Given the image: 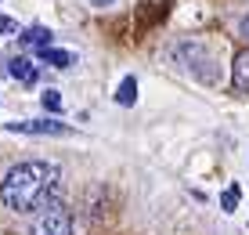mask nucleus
<instances>
[{"label":"nucleus","mask_w":249,"mask_h":235,"mask_svg":"<svg viewBox=\"0 0 249 235\" xmlns=\"http://www.w3.org/2000/svg\"><path fill=\"white\" fill-rule=\"evenodd\" d=\"M62 185V170L58 163L47 159H25L18 167H11L0 181V199H4L7 210L15 214H29L40 210L44 203H51V196Z\"/></svg>","instance_id":"1"},{"label":"nucleus","mask_w":249,"mask_h":235,"mask_svg":"<svg viewBox=\"0 0 249 235\" xmlns=\"http://www.w3.org/2000/svg\"><path fill=\"white\" fill-rule=\"evenodd\" d=\"M29 235H72V217H69L65 206L44 203L36 221H33V228H29Z\"/></svg>","instance_id":"2"},{"label":"nucleus","mask_w":249,"mask_h":235,"mask_svg":"<svg viewBox=\"0 0 249 235\" xmlns=\"http://www.w3.org/2000/svg\"><path fill=\"white\" fill-rule=\"evenodd\" d=\"M7 130L15 134H33V137H69L72 127L62 119H18V123H7Z\"/></svg>","instance_id":"3"},{"label":"nucleus","mask_w":249,"mask_h":235,"mask_svg":"<svg viewBox=\"0 0 249 235\" xmlns=\"http://www.w3.org/2000/svg\"><path fill=\"white\" fill-rule=\"evenodd\" d=\"M7 73L15 76V80H18L22 87H33L40 80V73H36V65L29 62V58H11V62H7Z\"/></svg>","instance_id":"4"},{"label":"nucleus","mask_w":249,"mask_h":235,"mask_svg":"<svg viewBox=\"0 0 249 235\" xmlns=\"http://www.w3.org/2000/svg\"><path fill=\"white\" fill-rule=\"evenodd\" d=\"M231 83H235V91H249V51H238V55H235Z\"/></svg>","instance_id":"5"},{"label":"nucleus","mask_w":249,"mask_h":235,"mask_svg":"<svg viewBox=\"0 0 249 235\" xmlns=\"http://www.w3.org/2000/svg\"><path fill=\"white\" fill-rule=\"evenodd\" d=\"M40 62H47L54 69H69V65H76V55L72 51H58V47H40Z\"/></svg>","instance_id":"6"},{"label":"nucleus","mask_w":249,"mask_h":235,"mask_svg":"<svg viewBox=\"0 0 249 235\" xmlns=\"http://www.w3.org/2000/svg\"><path fill=\"white\" fill-rule=\"evenodd\" d=\"M51 37H54L51 29H44V25H33V29H25L22 43H33V47H51Z\"/></svg>","instance_id":"7"},{"label":"nucleus","mask_w":249,"mask_h":235,"mask_svg":"<svg viewBox=\"0 0 249 235\" xmlns=\"http://www.w3.org/2000/svg\"><path fill=\"white\" fill-rule=\"evenodd\" d=\"M116 101L119 105H134L137 101V80L134 76H123V83H119V91H116Z\"/></svg>","instance_id":"8"},{"label":"nucleus","mask_w":249,"mask_h":235,"mask_svg":"<svg viewBox=\"0 0 249 235\" xmlns=\"http://www.w3.org/2000/svg\"><path fill=\"white\" fill-rule=\"evenodd\" d=\"M40 101H44V109H47V112H62V94L51 91V87H47L44 94H40Z\"/></svg>","instance_id":"9"},{"label":"nucleus","mask_w":249,"mask_h":235,"mask_svg":"<svg viewBox=\"0 0 249 235\" xmlns=\"http://www.w3.org/2000/svg\"><path fill=\"white\" fill-rule=\"evenodd\" d=\"M235 206H238V185H231L228 192L220 196V210H228V214H231V210H235Z\"/></svg>","instance_id":"10"},{"label":"nucleus","mask_w":249,"mask_h":235,"mask_svg":"<svg viewBox=\"0 0 249 235\" xmlns=\"http://www.w3.org/2000/svg\"><path fill=\"white\" fill-rule=\"evenodd\" d=\"M4 33H18V22L7 19V15H0V37H4Z\"/></svg>","instance_id":"11"},{"label":"nucleus","mask_w":249,"mask_h":235,"mask_svg":"<svg viewBox=\"0 0 249 235\" xmlns=\"http://www.w3.org/2000/svg\"><path fill=\"white\" fill-rule=\"evenodd\" d=\"M242 33H246V37H249V15H246V19H242Z\"/></svg>","instance_id":"12"},{"label":"nucleus","mask_w":249,"mask_h":235,"mask_svg":"<svg viewBox=\"0 0 249 235\" xmlns=\"http://www.w3.org/2000/svg\"><path fill=\"white\" fill-rule=\"evenodd\" d=\"M105 4H112V0H94V7H105Z\"/></svg>","instance_id":"13"}]
</instances>
